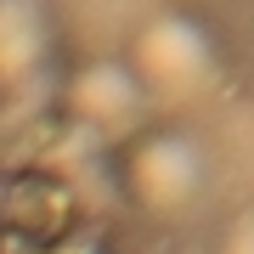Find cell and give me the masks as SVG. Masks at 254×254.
Instances as JSON below:
<instances>
[{
    "instance_id": "obj_2",
    "label": "cell",
    "mask_w": 254,
    "mask_h": 254,
    "mask_svg": "<svg viewBox=\"0 0 254 254\" xmlns=\"http://www.w3.org/2000/svg\"><path fill=\"white\" fill-rule=\"evenodd\" d=\"M136 181L153 203H175L198 187V153L187 141H147L136 158Z\"/></svg>"
},
{
    "instance_id": "obj_1",
    "label": "cell",
    "mask_w": 254,
    "mask_h": 254,
    "mask_svg": "<svg viewBox=\"0 0 254 254\" xmlns=\"http://www.w3.org/2000/svg\"><path fill=\"white\" fill-rule=\"evenodd\" d=\"M141 68L153 73L158 85H170V91H187L192 79H203L209 68V46L203 34L181 17H164L158 28H147L141 34Z\"/></svg>"
},
{
    "instance_id": "obj_3",
    "label": "cell",
    "mask_w": 254,
    "mask_h": 254,
    "mask_svg": "<svg viewBox=\"0 0 254 254\" xmlns=\"http://www.w3.org/2000/svg\"><path fill=\"white\" fill-rule=\"evenodd\" d=\"M232 254H254V220H249V226L232 237Z\"/></svg>"
}]
</instances>
